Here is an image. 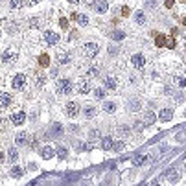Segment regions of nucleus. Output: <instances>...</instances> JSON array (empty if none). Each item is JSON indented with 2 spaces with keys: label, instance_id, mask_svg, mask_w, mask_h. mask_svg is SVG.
Instances as JSON below:
<instances>
[{
  "label": "nucleus",
  "instance_id": "1",
  "mask_svg": "<svg viewBox=\"0 0 186 186\" xmlns=\"http://www.w3.org/2000/svg\"><path fill=\"white\" fill-rule=\"evenodd\" d=\"M55 88H57V94H70L74 87H72L70 79H59L55 83Z\"/></svg>",
  "mask_w": 186,
  "mask_h": 186
},
{
  "label": "nucleus",
  "instance_id": "2",
  "mask_svg": "<svg viewBox=\"0 0 186 186\" xmlns=\"http://www.w3.org/2000/svg\"><path fill=\"white\" fill-rule=\"evenodd\" d=\"M98 50H100V46H98L96 42H87V44H83V55H85V57H88V59L96 57Z\"/></svg>",
  "mask_w": 186,
  "mask_h": 186
},
{
  "label": "nucleus",
  "instance_id": "3",
  "mask_svg": "<svg viewBox=\"0 0 186 186\" xmlns=\"http://www.w3.org/2000/svg\"><path fill=\"white\" fill-rule=\"evenodd\" d=\"M44 41H46V44L55 46V44L59 42V33H55V32H52V30H46V32H44Z\"/></svg>",
  "mask_w": 186,
  "mask_h": 186
},
{
  "label": "nucleus",
  "instance_id": "4",
  "mask_svg": "<svg viewBox=\"0 0 186 186\" xmlns=\"http://www.w3.org/2000/svg\"><path fill=\"white\" fill-rule=\"evenodd\" d=\"M79 112V103L78 101H68L66 103V114L70 116V118H76Z\"/></svg>",
  "mask_w": 186,
  "mask_h": 186
},
{
  "label": "nucleus",
  "instance_id": "5",
  "mask_svg": "<svg viewBox=\"0 0 186 186\" xmlns=\"http://www.w3.org/2000/svg\"><path fill=\"white\" fill-rule=\"evenodd\" d=\"M131 63H133V66H136V68H142V66L146 65V57H144L142 54H135V55L131 57Z\"/></svg>",
  "mask_w": 186,
  "mask_h": 186
},
{
  "label": "nucleus",
  "instance_id": "6",
  "mask_svg": "<svg viewBox=\"0 0 186 186\" xmlns=\"http://www.w3.org/2000/svg\"><path fill=\"white\" fill-rule=\"evenodd\" d=\"M24 83H26V76L24 74H17L13 78V88H17V90H20L22 87H24Z\"/></svg>",
  "mask_w": 186,
  "mask_h": 186
},
{
  "label": "nucleus",
  "instance_id": "7",
  "mask_svg": "<svg viewBox=\"0 0 186 186\" xmlns=\"http://www.w3.org/2000/svg\"><path fill=\"white\" fill-rule=\"evenodd\" d=\"M26 142H30V133H17L15 144H17V146H24Z\"/></svg>",
  "mask_w": 186,
  "mask_h": 186
},
{
  "label": "nucleus",
  "instance_id": "8",
  "mask_svg": "<svg viewBox=\"0 0 186 186\" xmlns=\"http://www.w3.org/2000/svg\"><path fill=\"white\" fill-rule=\"evenodd\" d=\"M24 120H26V114L24 112H13L11 114V124H15V125L24 124Z\"/></svg>",
  "mask_w": 186,
  "mask_h": 186
},
{
  "label": "nucleus",
  "instance_id": "9",
  "mask_svg": "<svg viewBox=\"0 0 186 186\" xmlns=\"http://www.w3.org/2000/svg\"><path fill=\"white\" fill-rule=\"evenodd\" d=\"M54 155H55V151H54V148H52V146H44V148L41 149V157H42V158H46V160L52 158Z\"/></svg>",
  "mask_w": 186,
  "mask_h": 186
},
{
  "label": "nucleus",
  "instance_id": "10",
  "mask_svg": "<svg viewBox=\"0 0 186 186\" xmlns=\"http://www.w3.org/2000/svg\"><path fill=\"white\" fill-rule=\"evenodd\" d=\"M17 59V52L15 50H6L4 54H2V61L4 63H11V61H15Z\"/></svg>",
  "mask_w": 186,
  "mask_h": 186
},
{
  "label": "nucleus",
  "instance_id": "11",
  "mask_svg": "<svg viewBox=\"0 0 186 186\" xmlns=\"http://www.w3.org/2000/svg\"><path fill=\"white\" fill-rule=\"evenodd\" d=\"M94 9H96L98 13H105V11L109 9V4L105 2V0H96V2H94Z\"/></svg>",
  "mask_w": 186,
  "mask_h": 186
},
{
  "label": "nucleus",
  "instance_id": "12",
  "mask_svg": "<svg viewBox=\"0 0 186 186\" xmlns=\"http://www.w3.org/2000/svg\"><path fill=\"white\" fill-rule=\"evenodd\" d=\"M78 90L81 92V94H88V92H90V83H88L87 79H81V81L78 83Z\"/></svg>",
  "mask_w": 186,
  "mask_h": 186
},
{
  "label": "nucleus",
  "instance_id": "13",
  "mask_svg": "<svg viewBox=\"0 0 186 186\" xmlns=\"http://www.w3.org/2000/svg\"><path fill=\"white\" fill-rule=\"evenodd\" d=\"M171 116H173V111H171V109H162L160 114H158V118H160L162 122H170Z\"/></svg>",
  "mask_w": 186,
  "mask_h": 186
},
{
  "label": "nucleus",
  "instance_id": "14",
  "mask_svg": "<svg viewBox=\"0 0 186 186\" xmlns=\"http://www.w3.org/2000/svg\"><path fill=\"white\" fill-rule=\"evenodd\" d=\"M103 83H105V88H109V90H114V88H116V79H114V78H111V76H109V78H105V79H103Z\"/></svg>",
  "mask_w": 186,
  "mask_h": 186
},
{
  "label": "nucleus",
  "instance_id": "15",
  "mask_svg": "<svg viewBox=\"0 0 186 186\" xmlns=\"http://www.w3.org/2000/svg\"><path fill=\"white\" fill-rule=\"evenodd\" d=\"M83 114H85V118H94V116H96V109L90 107V105H87V107L83 109Z\"/></svg>",
  "mask_w": 186,
  "mask_h": 186
},
{
  "label": "nucleus",
  "instance_id": "16",
  "mask_svg": "<svg viewBox=\"0 0 186 186\" xmlns=\"http://www.w3.org/2000/svg\"><path fill=\"white\" fill-rule=\"evenodd\" d=\"M57 61H59L61 65H66L68 61H70V55H68L66 52H57Z\"/></svg>",
  "mask_w": 186,
  "mask_h": 186
},
{
  "label": "nucleus",
  "instance_id": "17",
  "mask_svg": "<svg viewBox=\"0 0 186 186\" xmlns=\"http://www.w3.org/2000/svg\"><path fill=\"white\" fill-rule=\"evenodd\" d=\"M155 120H157V116H155V114H153L151 111H148V112L144 114V124H148V125H151V124H153Z\"/></svg>",
  "mask_w": 186,
  "mask_h": 186
},
{
  "label": "nucleus",
  "instance_id": "18",
  "mask_svg": "<svg viewBox=\"0 0 186 186\" xmlns=\"http://www.w3.org/2000/svg\"><path fill=\"white\" fill-rule=\"evenodd\" d=\"M166 179H168V181H171V182L179 181V171H177V170H170V171L166 173Z\"/></svg>",
  "mask_w": 186,
  "mask_h": 186
},
{
  "label": "nucleus",
  "instance_id": "19",
  "mask_svg": "<svg viewBox=\"0 0 186 186\" xmlns=\"http://www.w3.org/2000/svg\"><path fill=\"white\" fill-rule=\"evenodd\" d=\"M9 101H11L9 94H6V92H2V94H0V105H2V107H8V105H9Z\"/></svg>",
  "mask_w": 186,
  "mask_h": 186
},
{
  "label": "nucleus",
  "instance_id": "20",
  "mask_svg": "<svg viewBox=\"0 0 186 186\" xmlns=\"http://www.w3.org/2000/svg\"><path fill=\"white\" fill-rule=\"evenodd\" d=\"M103 111L105 112H114L116 111V103L114 101H105L103 103Z\"/></svg>",
  "mask_w": 186,
  "mask_h": 186
},
{
  "label": "nucleus",
  "instance_id": "21",
  "mask_svg": "<svg viewBox=\"0 0 186 186\" xmlns=\"http://www.w3.org/2000/svg\"><path fill=\"white\" fill-rule=\"evenodd\" d=\"M76 18H78V22H79V24H81V26H87V24H88V15H83V13H78V15H76Z\"/></svg>",
  "mask_w": 186,
  "mask_h": 186
},
{
  "label": "nucleus",
  "instance_id": "22",
  "mask_svg": "<svg viewBox=\"0 0 186 186\" xmlns=\"http://www.w3.org/2000/svg\"><path fill=\"white\" fill-rule=\"evenodd\" d=\"M101 148H103V149H112V148H114V146H112V140H111L109 136L101 138Z\"/></svg>",
  "mask_w": 186,
  "mask_h": 186
},
{
  "label": "nucleus",
  "instance_id": "23",
  "mask_svg": "<svg viewBox=\"0 0 186 186\" xmlns=\"http://www.w3.org/2000/svg\"><path fill=\"white\" fill-rule=\"evenodd\" d=\"M135 20L138 22V24H144V22H146V15H144V11H136V13H135Z\"/></svg>",
  "mask_w": 186,
  "mask_h": 186
},
{
  "label": "nucleus",
  "instance_id": "24",
  "mask_svg": "<svg viewBox=\"0 0 186 186\" xmlns=\"http://www.w3.org/2000/svg\"><path fill=\"white\" fill-rule=\"evenodd\" d=\"M39 65H41V66H48V65H50V57L46 55V54H42V55L39 57Z\"/></svg>",
  "mask_w": 186,
  "mask_h": 186
},
{
  "label": "nucleus",
  "instance_id": "25",
  "mask_svg": "<svg viewBox=\"0 0 186 186\" xmlns=\"http://www.w3.org/2000/svg\"><path fill=\"white\" fill-rule=\"evenodd\" d=\"M164 46H166V48H173V46H175V39L173 37H164Z\"/></svg>",
  "mask_w": 186,
  "mask_h": 186
},
{
  "label": "nucleus",
  "instance_id": "26",
  "mask_svg": "<svg viewBox=\"0 0 186 186\" xmlns=\"http://www.w3.org/2000/svg\"><path fill=\"white\" fill-rule=\"evenodd\" d=\"M63 133V125L61 124H54L52 125V135H61Z\"/></svg>",
  "mask_w": 186,
  "mask_h": 186
},
{
  "label": "nucleus",
  "instance_id": "27",
  "mask_svg": "<svg viewBox=\"0 0 186 186\" xmlns=\"http://www.w3.org/2000/svg\"><path fill=\"white\" fill-rule=\"evenodd\" d=\"M66 155H68V151H66V148H63V146H59V149H57V157H59V158H66Z\"/></svg>",
  "mask_w": 186,
  "mask_h": 186
},
{
  "label": "nucleus",
  "instance_id": "28",
  "mask_svg": "<svg viewBox=\"0 0 186 186\" xmlns=\"http://www.w3.org/2000/svg\"><path fill=\"white\" fill-rule=\"evenodd\" d=\"M17 158H18V153H17L15 148H11V149H9V162H15Z\"/></svg>",
  "mask_w": 186,
  "mask_h": 186
},
{
  "label": "nucleus",
  "instance_id": "29",
  "mask_svg": "<svg viewBox=\"0 0 186 186\" xmlns=\"http://www.w3.org/2000/svg\"><path fill=\"white\" fill-rule=\"evenodd\" d=\"M118 133H120L122 136H127V135H129V127H127V125H120V127H118Z\"/></svg>",
  "mask_w": 186,
  "mask_h": 186
},
{
  "label": "nucleus",
  "instance_id": "30",
  "mask_svg": "<svg viewBox=\"0 0 186 186\" xmlns=\"http://www.w3.org/2000/svg\"><path fill=\"white\" fill-rule=\"evenodd\" d=\"M11 175H13V177H20V175H22V170H20L18 166H13V168H11Z\"/></svg>",
  "mask_w": 186,
  "mask_h": 186
},
{
  "label": "nucleus",
  "instance_id": "31",
  "mask_svg": "<svg viewBox=\"0 0 186 186\" xmlns=\"http://www.w3.org/2000/svg\"><path fill=\"white\" fill-rule=\"evenodd\" d=\"M164 37H166V35H157V39H155L157 46H164Z\"/></svg>",
  "mask_w": 186,
  "mask_h": 186
},
{
  "label": "nucleus",
  "instance_id": "32",
  "mask_svg": "<svg viewBox=\"0 0 186 186\" xmlns=\"http://www.w3.org/2000/svg\"><path fill=\"white\" fill-rule=\"evenodd\" d=\"M112 149H114V151H122V149H124V142H116Z\"/></svg>",
  "mask_w": 186,
  "mask_h": 186
},
{
  "label": "nucleus",
  "instance_id": "33",
  "mask_svg": "<svg viewBox=\"0 0 186 186\" xmlns=\"http://www.w3.org/2000/svg\"><path fill=\"white\" fill-rule=\"evenodd\" d=\"M9 4H11V8H13V9H18V8H20V0H11Z\"/></svg>",
  "mask_w": 186,
  "mask_h": 186
},
{
  "label": "nucleus",
  "instance_id": "34",
  "mask_svg": "<svg viewBox=\"0 0 186 186\" xmlns=\"http://www.w3.org/2000/svg\"><path fill=\"white\" fill-rule=\"evenodd\" d=\"M98 136H100V131H98V129L90 131V138H92V140H94V138H98Z\"/></svg>",
  "mask_w": 186,
  "mask_h": 186
},
{
  "label": "nucleus",
  "instance_id": "35",
  "mask_svg": "<svg viewBox=\"0 0 186 186\" xmlns=\"http://www.w3.org/2000/svg\"><path fill=\"white\" fill-rule=\"evenodd\" d=\"M96 96H98V98H103V96H105V90H103V88H96Z\"/></svg>",
  "mask_w": 186,
  "mask_h": 186
},
{
  "label": "nucleus",
  "instance_id": "36",
  "mask_svg": "<svg viewBox=\"0 0 186 186\" xmlns=\"http://www.w3.org/2000/svg\"><path fill=\"white\" fill-rule=\"evenodd\" d=\"M131 109H133V111H138V109H140V103H138V101H133V103H131Z\"/></svg>",
  "mask_w": 186,
  "mask_h": 186
},
{
  "label": "nucleus",
  "instance_id": "37",
  "mask_svg": "<svg viewBox=\"0 0 186 186\" xmlns=\"http://www.w3.org/2000/svg\"><path fill=\"white\" fill-rule=\"evenodd\" d=\"M87 74H88V76L92 78V76H96V74H98V70H96V68H90V70H88Z\"/></svg>",
  "mask_w": 186,
  "mask_h": 186
},
{
  "label": "nucleus",
  "instance_id": "38",
  "mask_svg": "<svg viewBox=\"0 0 186 186\" xmlns=\"http://www.w3.org/2000/svg\"><path fill=\"white\" fill-rule=\"evenodd\" d=\"M173 2H175V0H166V8H171V6H173Z\"/></svg>",
  "mask_w": 186,
  "mask_h": 186
},
{
  "label": "nucleus",
  "instance_id": "39",
  "mask_svg": "<svg viewBox=\"0 0 186 186\" xmlns=\"http://www.w3.org/2000/svg\"><path fill=\"white\" fill-rule=\"evenodd\" d=\"M112 37H114V39H122V37H124V33H114Z\"/></svg>",
  "mask_w": 186,
  "mask_h": 186
},
{
  "label": "nucleus",
  "instance_id": "40",
  "mask_svg": "<svg viewBox=\"0 0 186 186\" xmlns=\"http://www.w3.org/2000/svg\"><path fill=\"white\" fill-rule=\"evenodd\" d=\"M26 2H28L30 6H33V4H37V2H39V0H26Z\"/></svg>",
  "mask_w": 186,
  "mask_h": 186
},
{
  "label": "nucleus",
  "instance_id": "41",
  "mask_svg": "<svg viewBox=\"0 0 186 186\" xmlns=\"http://www.w3.org/2000/svg\"><path fill=\"white\" fill-rule=\"evenodd\" d=\"M70 4H79V0H68Z\"/></svg>",
  "mask_w": 186,
  "mask_h": 186
}]
</instances>
